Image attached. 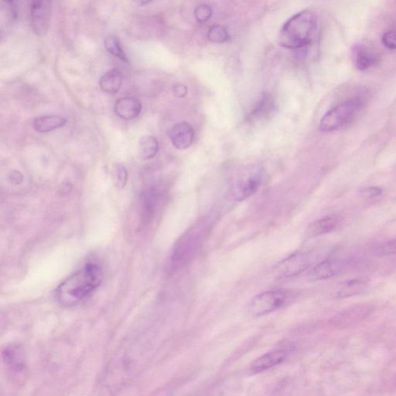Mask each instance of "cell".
<instances>
[{
	"instance_id": "obj_13",
	"label": "cell",
	"mask_w": 396,
	"mask_h": 396,
	"mask_svg": "<svg viewBox=\"0 0 396 396\" xmlns=\"http://www.w3.org/2000/svg\"><path fill=\"white\" fill-rule=\"evenodd\" d=\"M353 59L355 67L359 71H366L378 62V55L365 44H357L353 48Z\"/></svg>"
},
{
	"instance_id": "obj_4",
	"label": "cell",
	"mask_w": 396,
	"mask_h": 396,
	"mask_svg": "<svg viewBox=\"0 0 396 396\" xmlns=\"http://www.w3.org/2000/svg\"><path fill=\"white\" fill-rule=\"evenodd\" d=\"M3 362L6 373L12 382L23 385L28 376V360L24 348L12 344L2 351Z\"/></svg>"
},
{
	"instance_id": "obj_10",
	"label": "cell",
	"mask_w": 396,
	"mask_h": 396,
	"mask_svg": "<svg viewBox=\"0 0 396 396\" xmlns=\"http://www.w3.org/2000/svg\"><path fill=\"white\" fill-rule=\"evenodd\" d=\"M341 261L336 259H330L321 261L309 273V278L312 281H321L337 276L342 270Z\"/></svg>"
},
{
	"instance_id": "obj_3",
	"label": "cell",
	"mask_w": 396,
	"mask_h": 396,
	"mask_svg": "<svg viewBox=\"0 0 396 396\" xmlns=\"http://www.w3.org/2000/svg\"><path fill=\"white\" fill-rule=\"evenodd\" d=\"M365 105V101L359 97L344 101L324 115L319 129L324 132H330L346 127L359 116Z\"/></svg>"
},
{
	"instance_id": "obj_16",
	"label": "cell",
	"mask_w": 396,
	"mask_h": 396,
	"mask_svg": "<svg viewBox=\"0 0 396 396\" xmlns=\"http://www.w3.org/2000/svg\"><path fill=\"white\" fill-rule=\"evenodd\" d=\"M275 108H276V104H275L272 95L265 93L261 95L257 103L255 105L252 111L249 113L248 119L250 120L264 119L270 117L275 111Z\"/></svg>"
},
{
	"instance_id": "obj_8",
	"label": "cell",
	"mask_w": 396,
	"mask_h": 396,
	"mask_svg": "<svg viewBox=\"0 0 396 396\" xmlns=\"http://www.w3.org/2000/svg\"><path fill=\"white\" fill-rule=\"evenodd\" d=\"M198 246V239L192 234L184 235L179 240L171 258V266L177 269L193 258Z\"/></svg>"
},
{
	"instance_id": "obj_15",
	"label": "cell",
	"mask_w": 396,
	"mask_h": 396,
	"mask_svg": "<svg viewBox=\"0 0 396 396\" xmlns=\"http://www.w3.org/2000/svg\"><path fill=\"white\" fill-rule=\"evenodd\" d=\"M67 119L57 115H48L36 117L33 122L35 131L41 133L52 132L66 126Z\"/></svg>"
},
{
	"instance_id": "obj_25",
	"label": "cell",
	"mask_w": 396,
	"mask_h": 396,
	"mask_svg": "<svg viewBox=\"0 0 396 396\" xmlns=\"http://www.w3.org/2000/svg\"><path fill=\"white\" fill-rule=\"evenodd\" d=\"M212 15V9L206 4H201L197 6L195 10V16L197 21L204 23L209 20Z\"/></svg>"
},
{
	"instance_id": "obj_19",
	"label": "cell",
	"mask_w": 396,
	"mask_h": 396,
	"mask_svg": "<svg viewBox=\"0 0 396 396\" xmlns=\"http://www.w3.org/2000/svg\"><path fill=\"white\" fill-rule=\"evenodd\" d=\"M367 285L368 282L365 279L357 278L348 280L344 283L338 291V297L346 298L359 295L366 289Z\"/></svg>"
},
{
	"instance_id": "obj_2",
	"label": "cell",
	"mask_w": 396,
	"mask_h": 396,
	"mask_svg": "<svg viewBox=\"0 0 396 396\" xmlns=\"http://www.w3.org/2000/svg\"><path fill=\"white\" fill-rule=\"evenodd\" d=\"M317 26V16L311 10H304L289 19L281 28L279 42L281 46L300 50L310 46Z\"/></svg>"
},
{
	"instance_id": "obj_30",
	"label": "cell",
	"mask_w": 396,
	"mask_h": 396,
	"mask_svg": "<svg viewBox=\"0 0 396 396\" xmlns=\"http://www.w3.org/2000/svg\"><path fill=\"white\" fill-rule=\"evenodd\" d=\"M10 180L12 182L20 184L23 180V176L21 172L19 171L12 172V173L10 175Z\"/></svg>"
},
{
	"instance_id": "obj_21",
	"label": "cell",
	"mask_w": 396,
	"mask_h": 396,
	"mask_svg": "<svg viewBox=\"0 0 396 396\" xmlns=\"http://www.w3.org/2000/svg\"><path fill=\"white\" fill-rule=\"evenodd\" d=\"M104 46L108 52L118 57L121 61L129 62V59L124 52L118 37L113 35L107 37L104 41Z\"/></svg>"
},
{
	"instance_id": "obj_17",
	"label": "cell",
	"mask_w": 396,
	"mask_h": 396,
	"mask_svg": "<svg viewBox=\"0 0 396 396\" xmlns=\"http://www.w3.org/2000/svg\"><path fill=\"white\" fill-rule=\"evenodd\" d=\"M123 73L118 69H112L101 77L99 86L102 91L108 94H116L122 87Z\"/></svg>"
},
{
	"instance_id": "obj_27",
	"label": "cell",
	"mask_w": 396,
	"mask_h": 396,
	"mask_svg": "<svg viewBox=\"0 0 396 396\" xmlns=\"http://www.w3.org/2000/svg\"><path fill=\"white\" fill-rule=\"evenodd\" d=\"M382 41L383 44L388 48L396 49V30H389L383 34Z\"/></svg>"
},
{
	"instance_id": "obj_1",
	"label": "cell",
	"mask_w": 396,
	"mask_h": 396,
	"mask_svg": "<svg viewBox=\"0 0 396 396\" xmlns=\"http://www.w3.org/2000/svg\"><path fill=\"white\" fill-rule=\"evenodd\" d=\"M103 278V271L98 264H86L57 287V301L65 306L79 304L98 288Z\"/></svg>"
},
{
	"instance_id": "obj_11",
	"label": "cell",
	"mask_w": 396,
	"mask_h": 396,
	"mask_svg": "<svg viewBox=\"0 0 396 396\" xmlns=\"http://www.w3.org/2000/svg\"><path fill=\"white\" fill-rule=\"evenodd\" d=\"M142 110V104L134 97L120 98L115 105V112L124 120H132L139 117Z\"/></svg>"
},
{
	"instance_id": "obj_29",
	"label": "cell",
	"mask_w": 396,
	"mask_h": 396,
	"mask_svg": "<svg viewBox=\"0 0 396 396\" xmlns=\"http://www.w3.org/2000/svg\"><path fill=\"white\" fill-rule=\"evenodd\" d=\"M173 92L176 97L184 98L188 94V88L184 85L178 84L173 88Z\"/></svg>"
},
{
	"instance_id": "obj_20",
	"label": "cell",
	"mask_w": 396,
	"mask_h": 396,
	"mask_svg": "<svg viewBox=\"0 0 396 396\" xmlns=\"http://www.w3.org/2000/svg\"><path fill=\"white\" fill-rule=\"evenodd\" d=\"M159 151V142L156 137L144 136L140 138L138 145V153L140 158L150 159L155 157Z\"/></svg>"
},
{
	"instance_id": "obj_22",
	"label": "cell",
	"mask_w": 396,
	"mask_h": 396,
	"mask_svg": "<svg viewBox=\"0 0 396 396\" xmlns=\"http://www.w3.org/2000/svg\"><path fill=\"white\" fill-rule=\"evenodd\" d=\"M157 192L155 190H150L143 195L142 209L143 215L146 217V220H149L151 215L155 212L157 206Z\"/></svg>"
},
{
	"instance_id": "obj_7",
	"label": "cell",
	"mask_w": 396,
	"mask_h": 396,
	"mask_svg": "<svg viewBox=\"0 0 396 396\" xmlns=\"http://www.w3.org/2000/svg\"><path fill=\"white\" fill-rule=\"evenodd\" d=\"M263 173L259 170L251 171L242 176L239 181L235 182L231 189V195L236 201H244L250 197L263 184Z\"/></svg>"
},
{
	"instance_id": "obj_18",
	"label": "cell",
	"mask_w": 396,
	"mask_h": 396,
	"mask_svg": "<svg viewBox=\"0 0 396 396\" xmlns=\"http://www.w3.org/2000/svg\"><path fill=\"white\" fill-rule=\"evenodd\" d=\"M337 226L336 219L333 217H325L313 223L308 228V233L310 237H317L333 232Z\"/></svg>"
},
{
	"instance_id": "obj_24",
	"label": "cell",
	"mask_w": 396,
	"mask_h": 396,
	"mask_svg": "<svg viewBox=\"0 0 396 396\" xmlns=\"http://www.w3.org/2000/svg\"><path fill=\"white\" fill-rule=\"evenodd\" d=\"M374 255L378 257L396 255V239L388 241L375 249Z\"/></svg>"
},
{
	"instance_id": "obj_14",
	"label": "cell",
	"mask_w": 396,
	"mask_h": 396,
	"mask_svg": "<svg viewBox=\"0 0 396 396\" xmlns=\"http://www.w3.org/2000/svg\"><path fill=\"white\" fill-rule=\"evenodd\" d=\"M308 264V257L305 254L299 253L286 259L279 265L278 270L284 276L292 277L304 271Z\"/></svg>"
},
{
	"instance_id": "obj_23",
	"label": "cell",
	"mask_w": 396,
	"mask_h": 396,
	"mask_svg": "<svg viewBox=\"0 0 396 396\" xmlns=\"http://www.w3.org/2000/svg\"><path fill=\"white\" fill-rule=\"evenodd\" d=\"M208 39L212 43H223L229 40L227 30L220 25H215L208 31Z\"/></svg>"
},
{
	"instance_id": "obj_28",
	"label": "cell",
	"mask_w": 396,
	"mask_h": 396,
	"mask_svg": "<svg viewBox=\"0 0 396 396\" xmlns=\"http://www.w3.org/2000/svg\"><path fill=\"white\" fill-rule=\"evenodd\" d=\"M382 193V190L380 188L369 187L363 188L360 191V194L363 197L372 198L379 196Z\"/></svg>"
},
{
	"instance_id": "obj_6",
	"label": "cell",
	"mask_w": 396,
	"mask_h": 396,
	"mask_svg": "<svg viewBox=\"0 0 396 396\" xmlns=\"http://www.w3.org/2000/svg\"><path fill=\"white\" fill-rule=\"evenodd\" d=\"M32 29L38 36L48 33L51 18V2L48 0H34L30 4Z\"/></svg>"
},
{
	"instance_id": "obj_5",
	"label": "cell",
	"mask_w": 396,
	"mask_h": 396,
	"mask_svg": "<svg viewBox=\"0 0 396 396\" xmlns=\"http://www.w3.org/2000/svg\"><path fill=\"white\" fill-rule=\"evenodd\" d=\"M286 295L281 290H270L255 296L248 305V312L254 317L264 316L283 308Z\"/></svg>"
},
{
	"instance_id": "obj_9",
	"label": "cell",
	"mask_w": 396,
	"mask_h": 396,
	"mask_svg": "<svg viewBox=\"0 0 396 396\" xmlns=\"http://www.w3.org/2000/svg\"><path fill=\"white\" fill-rule=\"evenodd\" d=\"M169 137L175 148L186 150L194 142L195 131L189 123L181 122L170 128Z\"/></svg>"
},
{
	"instance_id": "obj_26",
	"label": "cell",
	"mask_w": 396,
	"mask_h": 396,
	"mask_svg": "<svg viewBox=\"0 0 396 396\" xmlns=\"http://www.w3.org/2000/svg\"><path fill=\"white\" fill-rule=\"evenodd\" d=\"M115 181L119 188H123L127 181L128 173L126 169L122 165H117L115 169Z\"/></svg>"
},
{
	"instance_id": "obj_12",
	"label": "cell",
	"mask_w": 396,
	"mask_h": 396,
	"mask_svg": "<svg viewBox=\"0 0 396 396\" xmlns=\"http://www.w3.org/2000/svg\"><path fill=\"white\" fill-rule=\"evenodd\" d=\"M286 353L284 350H274L255 359L250 366L252 373H261L284 362Z\"/></svg>"
}]
</instances>
